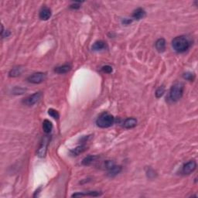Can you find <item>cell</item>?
<instances>
[{
    "label": "cell",
    "mask_w": 198,
    "mask_h": 198,
    "mask_svg": "<svg viewBox=\"0 0 198 198\" xmlns=\"http://www.w3.org/2000/svg\"><path fill=\"white\" fill-rule=\"evenodd\" d=\"M172 46L173 50L177 53H184L190 48V43L187 36H179L173 40Z\"/></svg>",
    "instance_id": "6da1fadb"
},
{
    "label": "cell",
    "mask_w": 198,
    "mask_h": 198,
    "mask_svg": "<svg viewBox=\"0 0 198 198\" xmlns=\"http://www.w3.org/2000/svg\"><path fill=\"white\" fill-rule=\"evenodd\" d=\"M114 122H115V118H114L113 115L108 113V112H103L97 118L96 124L100 128L105 129L112 126L114 124Z\"/></svg>",
    "instance_id": "7a4b0ae2"
},
{
    "label": "cell",
    "mask_w": 198,
    "mask_h": 198,
    "mask_svg": "<svg viewBox=\"0 0 198 198\" xmlns=\"http://www.w3.org/2000/svg\"><path fill=\"white\" fill-rule=\"evenodd\" d=\"M184 84L178 82L173 85L171 88L170 91H169V98L173 102H177L179 99L182 98L183 94H184Z\"/></svg>",
    "instance_id": "3957f363"
},
{
    "label": "cell",
    "mask_w": 198,
    "mask_h": 198,
    "mask_svg": "<svg viewBox=\"0 0 198 198\" xmlns=\"http://www.w3.org/2000/svg\"><path fill=\"white\" fill-rule=\"evenodd\" d=\"M46 74L42 73V72H37V73H34L30 75V77H28L27 80L32 84H40L46 80Z\"/></svg>",
    "instance_id": "277c9868"
},
{
    "label": "cell",
    "mask_w": 198,
    "mask_h": 198,
    "mask_svg": "<svg viewBox=\"0 0 198 198\" xmlns=\"http://www.w3.org/2000/svg\"><path fill=\"white\" fill-rule=\"evenodd\" d=\"M41 97V93L40 92H36L33 95H30L29 97L26 98L23 100V103L27 106H33V105L36 103L40 99Z\"/></svg>",
    "instance_id": "5b68a950"
},
{
    "label": "cell",
    "mask_w": 198,
    "mask_h": 198,
    "mask_svg": "<svg viewBox=\"0 0 198 198\" xmlns=\"http://www.w3.org/2000/svg\"><path fill=\"white\" fill-rule=\"evenodd\" d=\"M50 139L48 136H44L42 139V142L40 143V148L38 149L37 151V155L39 156L40 157H44L45 155H46L47 152V146H48V142H49Z\"/></svg>",
    "instance_id": "8992f818"
},
{
    "label": "cell",
    "mask_w": 198,
    "mask_h": 198,
    "mask_svg": "<svg viewBox=\"0 0 198 198\" xmlns=\"http://www.w3.org/2000/svg\"><path fill=\"white\" fill-rule=\"evenodd\" d=\"M197 168V162L195 160H190L188 162H187L186 164H184V166L183 167V173L184 174H190L191 173L194 172Z\"/></svg>",
    "instance_id": "52a82bcc"
},
{
    "label": "cell",
    "mask_w": 198,
    "mask_h": 198,
    "mask_svg": "<svg viewBox=\"0 0 198 198\" xmlns=\"http://www.w3.org/2000/svg\"><path fill=\"white\" fill-rule=\"evenodd\" d=\"M40 19L42 20L49 19L51 16V10L48 7H43L40 12Z\"/></svg>",
    "instance_id": "ba28073f"
},
{
    "label": "cell",
    "mask_w": 198,
    "mask_h": 198,
    "mask_svg": "<svg viewBox=\"0 0 198 198\" xmlns=\"http://www.w3.org/2000/svg\"><path fill=\"white\" fill-rule=\"evenodd\" d=\"M122 167L121 166H116L114 165L113 167H111L110 169H108V176L109 177H114L115 176L118 175V173H120L121 171H122Z\"/></svg>",
    "instance_id": "9c48e42d"
},
{
    "label": "cell",
    "mask_w": 198,
    "mask_h": 198,
    "mask_svg": "<svg viewBox=\"0 0 198 198\" xmlns=\"http://www.w3.org/2000/svg\"><path fill=\"white\" fill-rule=\"evenodd\" d=\"M137 120L135 118H128L124 121L123 126L125 129H132L136 126Z\"/></svg>",
    "instance_id": "30bf717a"
},
{
    "label": "cell",
    "mask_w": 198,
    "mask_h": 198,
    "mask_svg": "<svg viewBox=\"0 0 198 198\" xmlns=\"http://www.w3.org/2000/svg\"><path fill=\"white\" fill-rule=\"evenodd\" d=\"M146 16V11L142 8H138L134 11L133 14H132V18L134 19L139 20L143 19Z\"/></svg>",
    "instance_id": "8fae6325"
},
{
    "label": "cell",
    "mask_w": 198,
    "mask_h": 198,
    "mask_svg": "<svg viewBox=\"0 0 198 198\" xmlns=\"http://www.w3.org/2000/svg\"><path fill=\"white\" fill-rule=\"evenodd\" d=\"M166 40L163 38H160V39L157 40V41L156 42V49L157 50V51L159 53H162V52L165 51L166 50Z\"/></svg>",
    "instance_id": "7c38bea8"
},
{
    "label": "cell",
    "mask_w": 198,
    "mask_h": 198,
    "mask_svg": "<svg viewBox=\"0 0 198 198\" xmlns=\"http://www.w3.org/2000/svg\"><path fill=\"white\" fill-rule=\"evenodd\" d=\"M87 149H88V147L85 145H84V144H82V145L77 146L76 148L71 149V150L70 151V155L72 156H78L80 155V153L85 152V150H87Z\"/></svg>",
    "instance_id": "4fadbf2b"
},
{
    "label": "cell",
    "mask_w": 198,
    "mask_h": 198,
    "mask_svg": "<svg viewBox=\"0 0 198 198\" xmlns=\"http://www.w3.org/2000/svg\"><path fill=\"white\" fill-rule=\"evenodd\" d=\"M102 195V192H98V191H89V192L86 193V194H83V193H75L72 195L73 197H85V196H91V197H99Z\"/></svg>",
    "instance_id": "5bb4252c"
},
{
    "label": "cell",
    "mask_w": 198,
    "mask_h": 198,
    "mask_svg": "<svg viewBox=\"0 0 198 198\" xmlns=\"http://www.w3.org/2000/svg\"><path fill=\"white\" fill-rule=\"evenodd\" d=\"M71 70V67L69 64H64L62 65V66H59L55 68L54 72H56L57 74H66L68 72H69Z\"/></svg>",
    "instance_id": "9a60e30c"
},
{
    "label": "cell",
    "mask_w": 198,
    "mask_h": 198,
    "mask_svg": "<svg viewBox=\"0 0 198 198\" xmlns=\"http://www.w3.org/2000/svg\"><path fill=\"white\" fill-rule=\"evenodd\" d=\"M105 47H106V44L105 42L102 40H98L92 45L91 49L94 51H100V50L105 49Z\"/></svg>",
    "instance_id": "2e32d148"
},
{
    "label": "cell",
    "mask_w": 198,
    "mask_h": 198,
    "mask_svg": "<svg viewBox=\"0 0 198 198\" xmlns=\"http://www.w3.org/2000/svg\"><path fill=\"white\" fill-rule=\"evenodd\" d=\"M98 157L96 156H88L87 157H85V159L82 160V164L84 166H90L96 160Z\"/></svg>",
    "instance_id": "e0dca14e"
},
{
    "label": "cell",
    "mask_w": 198,
    "mask_h": 198,
    "mask_svg": "<svg viewBox=\"0 0 198 198\" xmlns=\"http://www.w3.org/2000/svg\"><path fill=\"white\" fill-rule=\"evenodd\" d=\"M52 129H53V125H52L51 122H50L47 119H45L43 122V129L44 131V132L50 133L51 132Z\"/></svg>",
    "instance_id": "ac0fdd59"
},
{
    "label": "cell",
    "mask_w": 198,
    "mask_h": 198,
    "mask_svg": "<svg viewBox=\"0 0 198 198\" xmlns=\"http://www.w3.org/2000/svg\"><path fill=\"white\" fill-rule=\"evenodd\" d=\"M21 74V68H14L9 72V77H17Z\"/></svg>",
    "instance_id": "d6986e66"
},
{
    "label": "cell",
    "mask_w": 198,
    "mask_h": 198,
    "mask_svg": "<svg viewBox=\"0 0 198 198\" xmlns=\"http://www.w3.org/2000/svg\"><path fill=\"white\" fill-rule=\"evenodd\" d=\"M48 115H50V116H51L52 118H53L54 119H58L59 118V113H58V111H56L55 109H53V108H50L49 110H48Z\"/></svg>",
    "instance_id": "ffe728a7"
},
{
    "label": "cell",
    "mask_w": 198,
    "mask_h": 198,
    "mask_svg": "<svg viewBox=\"0 0 198 198\" xmlns=\"http://www.w3.org/2000/svg\"><path fill=\"white\" fill-rule=\"evenodd\" d=\"M183 78L184 79L190 80V81H193V80L195 79V75H194V73H191V72H187V73L184 74Z\"/></svg>",
    "instance_id": "44dd1931"
},
{
    "label": "cell",
    "mask_w": 198,
    "mask_h": 198,
    "mask_svg": "<svg viewBox=\"0 0 198 198\" xmlns=\"http://www.w3.org/2000/svg\"><path fill=\"white\" fill-rule=\"evenodd\" d=\"M164 93H165V88L164 86H160L156 91V96L157 98H159L164 95Z\"/></svg>",
    "instance_id": "7402d4cb"
},
{
    "label": "cell",
    "mask_w": 198,
    "mask_h": 198,
    "mask_svg": "<svg viewBox=\"0 0 198 198\" xmlns=\"http://www.w3.org/2000/svg\"><path fill=\"white\" fill-rule=\"evenodd\" d=\"M114 165H115V163H114V162L111 160H107V161H105V162H104V167H105V168L107 170L110 169L111 167H113Z\"/></svg>",
    "instance_id": "603a6c76"
},
{
    "label": "cell",
    "mask_w": 198,
    "mask_h": 198,
    "mask_svg": "<svg viewBox=\"0 0 198 198\" xmlns=\"http://www.w3.org/2000/svg\"><path fill=\"white\" fill-rule=\"evenodd\" d=\"M102 70L104 72V73L110 74L112 72V68L111 66H109V65H105V66L102 67Z\"/></svg>",
    "instance_id": "cb8c5ba5"
},
{
    "label": "cell",
    "mask_w": 198,
    "mask_h": 198,
    "mask_svg": "<svg viewBox=\"0 0 198 198\" xmlns=\"http://www.w3.org/2000/svg\"><path fill=\"white\" fill-rule=\"evenodd\" d=\"M70 9H78L80 8V3H75L74 4L70 5Z\"/></svg>",
    "instance_id": "d4e9b609"
},
{
    "label": "cell",
    "mask_w": 198,
    "mask_h": 198,
    "mask_svg": "<svg viewBox=\"0 0 198 198\" xmlns=\"http://www.w3.org/2000/svg\"><path fill=\"white\" fill-rule=\"evenodd\" d=\"M122 22V23H123L124 25H129V24H130L131 23H132V19H124Z\"/></svg>",
    "instance_id": "484cf974"
}]
</instances>
